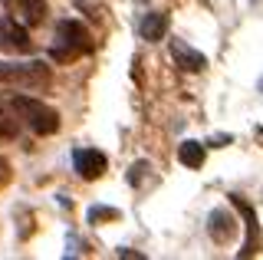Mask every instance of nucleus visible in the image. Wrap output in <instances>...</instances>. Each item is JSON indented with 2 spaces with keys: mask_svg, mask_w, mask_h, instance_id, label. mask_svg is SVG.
Masks as SVG:
<instances>
[{
  "mask_svg": "<svg viewBox=\"0 0 263 260\" xmlns=\"http://www.w3.org/2000/svg\"><path fill=\"white\" fill-rule=\"evenodd\" d=\"M145 175H152V165H148V161H135V165H132V172H128V181L135 184V188H142Z\"/></svg>",
  "mask_w": 263,
  "mask_h": 260,
  "instance_id": "nucleus-13",
  "label": "nucleus"
},
{
  "mask_svg": "<svg viewBox=\"0 0 263 260\" xmlns=\"http://www.w3.org/2000/svg\"><path fill=\"white\" fill-rule=\"evenodd\" d=\"M168 27H171L168 13H164V10H152V13H145V20H142V36L148 40V43H158V40L168 36Z\"/></svg>",
  "mask_w": 263,
  "mask_h": 260,
  "instance_id": "nucleus-8",
  "label": "nucleus"
},
{
  "mask_svg": "<svg viewBox=\"0 0 263 260\" xmlns=\"http://www.w3.org/2000/svg\"><path fill=\"white\" fill-rule=\"evenodd\" d=\"M257 89H260V92H263V79H260V86H257Z\"/></svg>",
  "mask_w": 263,
  "mask_h": 260,
  "instance_id": "nucleus-16",
  "label": "nucleus"
},
{
  "mask_svg": "<svg viewBox=\"0 0 263 260\" xmlns=\"http://www.w3.org/2000/svg\"><path fill=\"white\" fill-rule=\"evenodd\" d=\"M171 60L184 72H204L208 69V56L201 50H194L191 43H184V40H171Z\"/></svg>",
  "mask_w": 263,
  "mask_h": 260,
  "instance_id": "nucleus-6",
  "label": "nucleus"
},
{
  "mask_svg": "<svg viewBox=\"0 0 263 260\" xmlns=\"http://www.w3.org/2000/svg\"><path fill=\"white\" fill-rule=\"evenodd\" d=\"M253 4H257V0H253Z\"/></svg>",
  "mask_w": 263,
  "mask_h": 260,
  "instance_id": "nucleus-17",
  "label": "nucleus"
},
{
  "mask_svg": "<svg viewBox=\"0 0 263 260\" xmlns=\"http://www.w3.org/2000/svg\"><path fill=\"white\" fill-rule=\"evenodd\" d=\"M72 165H76L79 178H86V181H96V178L105 175V168H109V158H105L102 152H96V148H76V152H72Z\"/></svg>",
  "mask_w": 263,
  "mask_h": 260,
  "instance_id": "nucleus-5",
  "label": "nucleus"
},
{
  "mask_svg": "<svg viewBox=\"0 0 263 260\" xmlns=\"http://www.w3.org/2000/svg\"><path fill=\"white\" fill-rule=\"evenodd\" d=\"M10 135H16V122L7 119V112L0 109V139H10Z\"/></svg>",
  "mask_w": 263,
  "mask_h": 260,
  "instance_id": "nucleus-14",
  "label": "nucleus"
},
{
  "mask_svg": "<svg viewBox=\"0 0 263 260\" xmlns=\"http://www.w3.org/2000/svg\"><path fill=\"white\" fill-rule=\"evenodd\" d=\"M33 50V40L27 33V27H23L20 20L13 17H0V53H30Z\"/></svg>",
  "mask_w": 263,
  "mask_h": 260,
  "instance_id": "nucleus-4",
  "label": "nucleus"
},
{
  "mask_svg": "<svg viewBox=\"0 0 263 260\" xmlns=\"http://www.w3.org/2000/svg\"><path fill=\"white\" fill-rule=\"evenodd\" d=\"M53 72L43 60L33 63H4L0 60V86H13V89H43L49 86Z\"/></svg>",
  "mask_w": 263,
  "mask_h": 260,
  "instance_id": "nucleus-3",
  "label": "nucleus"
},
{
  "mask_svg": "<svg viewBox=\"0 0 263 260\" xmlns=\"http://www.w3.org/2000/svg\"><path fill=\"white\" fill-rule=\"evenodd\" d=\"M230 201H234V208H237V211H240V214L247 217V231H250V240L243 244L240 257H250V254H257V250H253V234H257V214H253V208L247 205V201L240 198V194H230Z\"/></svg>",
  "mask_w": 263,
  "mask_h": 260,
  "instance_id": "nucleus-10",
  "label": "nucleus"
},
{
  "mask_svg": "<svg viewBox=\"0 0 263 260\" xmlns=\"http://www.w3.org/2000/svg\"><path fill=\"white\" fill-rule=\"evenodd\" d=\"M119 257H128V260H145V254H138V250H132V247H122V250H119Z\"/></svg>",
  "mask_w": 263,
  "mask_h": 260,
  "instance_id": "nucleus-15",
  "label": "nucleus"
},
{
  "mask_svg": "<svg viewBox=\"0 0 263 260\" xmlns=\"http://www.w3.org/2000/svg\"><path fill=\"white\" fill-rule=\"evenodd\" d=\"M178 158H181V165H184V168H201L204 158H208V152H204L201 142H181Z\"/></svg>",
  "mask_w": 263,
  "mask_h": 260,
  "instance_id": "nucleus-11",
  "label": "nucleus"
},
{
  "mask_svg": "<svg viewBox=\"0 0 263 260\" xmlns=\"http://www.w3.org/2000/svg\"><path fill=\"white\" fill-rule=\"evenodd\" d=\"M10 109L16 112V119L36 135H53L60 128V112L53 105H46L43 99H33V96H13Z\"/></svg>",
  "mask_w": 263,
  "mask_h": 260,
  "instance_id": "nucleus-1",
  "label": "nucleus"
},
{
  "mask_svg": "<svg viewBox=\"0 0 263 260\" xmlns=\"http://www.w3.org/2000/svg\"><path fill=\"white\" fill-rule=\"evenodd\" d=\"M16 20L23 27H40L46 20V0H16Z\"/></svg>",
  "mask_w": 263,
  "mask_h": 260,
  "instance_id": "nucleus-9",
  "label": "nucleus"
},
{
  "mask_svg": "<svg viewBox=\"0 0 263 260\" xmlns=\"http://www.w3.org/2000/svg\"><path fill=\"white\" fill-rule=\"evenodd\" d=\"M49 53H53V60H60V63L86 56V53H92V36H89V30L82 27L79 20H60L56 23Z\"/></svg>",
  "mask_w": 263,
  "mask_h": 260,
  "instance_id": "nucleus-2",
  "label": "nucleus"
},
{
  "mask_svg": "<svg viewBox=\"0 0 263 260\" xmlns=\"http://www.w3.org/2000/svg\"><path fill=\"white\" fill-rule=\"evenodd\" d=\"M208 231H211L214 244H227L237 234V217L230 214L227 208H214L211 217H208Z\"/></svg>",
  "mask_w": 263,
  "mask_h": 260,
  "instance_id": "nucleus-7",
  "label": "nucleus"
},
{
  "mask_svg": "<svg viewBox=\"0 0 263 260\" xmlns=\"http://www.w3.org/2000/svg\"><path fill=\"white\" fill-rule=\"evenodd\" d=\"M119 217V211L115 208H102V205H92L89 208V221L92 224H99V221H115Z\"/></svg>",
  "mask_w": 263,
  "mask_h": 260,
  "instance_id": "nucleus-12",
  "label": "nucleus"
}]
</instances>
